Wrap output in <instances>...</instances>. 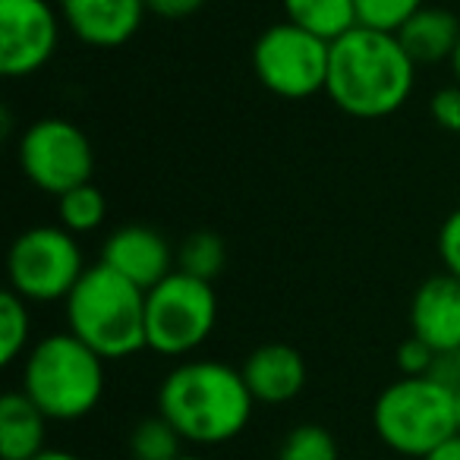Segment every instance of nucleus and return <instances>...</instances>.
I'll list each match as a JSON object with an SVG mask.
<instances>
[{"mask_svg":"<svg viewBox=\"0 0 460 460\" xmlns=\"http://www.w3.org/2000/svg\"><path fill=\"white\" fill-rule=\"evenodd\" d=\"M416 85V64L397 35L357 26L332 45L328 98L359 120L391 117L407 104Z\"/></svg>","mask_w":460,"mask_h":460,"instance_id":"nucleus-1","label":"nucleus"},{"mask_svg":"<svg viewBox=\"0 0 460 460\" xmlns=\"http://www.w3.org/2000/svg\"><path fill=\"white\" fill-rule=\"evenodd\" d=\"M256 397L243 372L217 359L180 363L158 391V413L192 445H224L237 438L252 416Z\"/></svg>","mask_w":460,"mask_h":460,"instance_id":"nucleus-2","label":"nucleus"},{"mask_svg":"<svg viewBox=\"0 0 460 460\" xmlns=\"http://www.w3.org/2000/svg\"><path fill=\"white\" fill-rule=\"evenodd\" d=\"M66 325L102 359H123L148 347L146 290L104 262L85 269L66 296Z\"/></svg>","mask_w":460,"mask_h":460,"instance_id":"nucleus-3","label":"nucleus"},{"mask_svg":"<svg viewBox=\"0 0 460 460\" xmlns=\"http://www.w3.org/2000/svg\"><path fill=\"white\" fill-rule=\"evenodd\" d=\"M22 391L48 420H83L104 394V359L76 334H51L29 350Z\"/></svg>","mask_w":460,"mask_h":460,"instance_id":"nucleus-4","label":"nucleus"},{"mask_svg":"<svg viewBox=\"0 0 460 460\" xmlns=\"http://www.w3.org/2000/svg\"><path fill=\"white\" fill-rule=\"evenodd\" d=\"M376 432L391 451L426 460L441 445L457 438L454 391L435 378H401L378 394L372 410Z\"/></svg>","mask_w":460,"mask_h":460,"instance_id":"nucleus-5","label":"nucleus"},{"mask_svg":"<svg viewBox=\"0 0 460 460\" xmlns=\"http://www.w3.org/2000/svg\"><path fill=\"white\" fill-rule=\"evenodd\" d=\"M217 296L208 281L171 271L146 294V341L161 357H186L211 338Z\"/></svg>","mask_w":460,"mask_h":460,"instance_id":"nucleus-6","label":"nucleus"},{"mask_svg":"<svg viewBox=\"0 0 460 460\" xmlns=\"http://www.w3.org/2000/svg\"><path fill=\"white\" fill-rule=\"evenodd\" d=\"M7 275L10 290H16L26 303L66 300L85 275L76 234L51 224L22 230L10 246Z\"/></svg>","mask_w":460,"mask_h":460,"instance_id":"nucleus-7","label":"nucleus"},{"mask_svg":"<svg viewBox=\"0 0 460 460\" xmlns=\"http://www.w3.org/2000/svg\"><path fill=\"white\" fill-rule=\"evenodd\" d=\"M332 45L294 22H275L252 45V70L278 98H313L325 92Z\"/></svg>","mask_w":460,"mask_h":460,"instance_id":"nucleus-8","label":"nucleus"},{"mask_svg":"<svg viewBox=\"0 0 460 460\" xmlns=\"http://www.w3.org/2000/svg\"><path fill=\"white\" fill-rule=\"evenodd\" d=\"M20 167L48 196H64L83 183H92L95 155L76 123L64 117L35 120L20 139Z\"/></svg>","mask_w":460,"mask_h":460,"instance_id":"nucleus-9","label":"nucleus"},{"mask_svg":"<svg viewBox=\"0 0 460 460\" xmlns=\"http://www.w3.org/2000/svg\"><path fill=\"white\" fill-rule=\"evenodd\" d=\"M60 10L51 0H0V70L7 79L39 73L60 45Z\"/></svg>","mask_w":460,"mask_h":460,"instance_id":"nucleus-10","label":"nucleus"},{"mask_svg":"<svg viewBox=\"0 0 460 460\" xmlns=\"http://www.w3.org/2000/svg\"><path fill=\"white\" fill-rule=\"evenodd\" d=\"M102 262L148 294L173 271V250L148 224H127L104 240Z\"/></svg>","mask_w":460,"mask_h":460,"instance_id":"nucleus-11","label":"nucleus"},{"mask_svg":"<svg viewBox=\"0 0 460 460\" xmlns=\"http://www.w3.org/2000/svg\"><path fill=\"white\" fill-rule=\"evenodd\" d=\"M64 26L89 48H120L139 32L146 0H58Z\"/></svg>","mask_w":460,"mask_h":460,"instance_id":"nucleus-12","label":"nucleus"},{"mask_svg":"<svg viewBox=\"0 0 460 460\" xmlns=\"http://www.w3.org/2000/svg\"><path fill=\"white\" fill-rule=\"evenodd\" d=\"M413 338L426 341L435 353L460 347V278L435 275L420 284L410 303Z\"/></svg>","mask_w":460,"mask_h":460,"instance_id":"nucleus-13","label":"nucleus"},{"mask_svg":"<svg viewBox=\"0 0 460 460\" xmlns=\"http://www.w3.org/2000/svg\"><path fill=\"white\" fill-rule=\"evenodd\" d=\"M243 382L259 403H288L306 388L303 353L290 344H262L246 357Z\"/></svg>","mask_w":460,"mask_h":460,"instance_id":"nucleus-14","label":"nucleus"},{"mask_svg":"<svg viewBox=\"0 0 460 460\" xmlns=\"http://www.w3.org/2000/svg\"><path fill=\"white\" fill-rule=\"evenodd\" d=\"M48 416L35 407L26 391H7L0 397V457L32 460L45 451Z\"/></svg>","mask_w":460,"mask_h":460,"instance_id":"nucleus-15","label":"nucleus"},{"mask_svg":"<svg viewBox=\"0 0 460 460\" xmlns=\"http://www.w3.org/2000/svg\"><path fill=\"white\" fill-rule=\"evenodd\" d=\"M397 41L410 54L413 64H438L451 60L460 41V20L445 7H422L410 16L397 32Z\"/></svg>","mask_w":460,"mask_h":460,"instance_id":"nucleus-16","label":"nucleus"},{"mask_svg":"<svg viewBox=\"0 0 460 460\" xmlns=\"http://www.w3.org/2000/svg\"><path fill=\"white\" fill-rule=\"evenodd\" d=\"M284 13L288 22L306 29L328 45L359 26L357 0H284Z\"/></svg>","mask_w":460,"mask_h":460,"instance_id":"nucleus-17","label":"nucleus"},{"mask_svg":"<svg viewBox=\"0 0 460 460\" xmlns=\"http://www.w3.org/2000/svg\"><path fill=\"white\" fill-rule=\"evenodd\" d=\"M177 262L183 275H192V278H199V281L211 284L224 271V265H227V246H224V240L217 237V234H211V230H196V234H190V237L180 243Z\"/></svg>","mask_w":460,"mask_h":460,"instance_id":"nucleus-18","label":"nucleus"},{"mask_svg":"<svg viewBox=\"0 0 460 460\" xmlns=\"http://www.w3.org/2000/svg\"><path fill=\"white\" fill-rule=\"evenodd\" d=\"M104 215H108V202H104V192L98 190L95 183H83L58 199L60 227H66L70 234H76V237L102 227Z\"/></svg>","mask_w":460,"mask_h":460,"instance_id":"nucleus-19","label":"nucleus"},{"mask_svg":"<svg viewBox=\"0 0 460 460\" xmlns=\"http://www.w3.org/2000/svg\"><path fill=\"white\" fill-rule=\"evenodd\" d=\"M180 441L183 435L164 420V416H146L142 422H136L133 435H129V454L133 460H177Z\"/></svg>","mask_w":460,"mask_h":460,"instance_id":"nucleus-20","label":"nucleus"},{"mask_svg":"<svg viewBox=\"0 0 460 460\" xmlns=\"http://www.w3.org/2000/svg\"><path fill=\"white\" fill-rule=\"evenodd\" d=\"M29 332H32V315L16 290L0 294V363H16L20 353H26Z\"/></svg>","mask_w":460,"mask_h":460,"instance_id":"nucleus-21","label":"nucleus"},{"mask_svg":"<svg viewBox=\"0 0 460 460\" xmlns=\"http://www.w3.org/2000/svg\"><path fill=\"white\" fill-rule=\"evenodd\" d=\"M278 460H338V441L325 426L303 422L281 441Z\"/></svg>","mask_w":460,"mask_h":460,"instance_id":"nucleus-22","label":"nucleus"},{"mask_svg":"<svg viewBox=\"0 0 460 460\" xmlns=\"http://www.w3.org/2000/svg\"><path fill=\"white\" fill-rule=\"evenodd\" d=\"M426 7V0H357L359 26L397 35L401 26Z\"/></svg>","mask_w":460,"mask_h":460,"instance_id":"nucleus-23","label":"nucleus"},{"mask_svg":"<svg viewBox=\"0 0 460 460\" xmlns=\"http://www.w3.org/2000/svg\"><path fill=\"white\" fill-rule=\"evenodd\" d=\"M435 350L420 338H407L397 347V369L403 372V378H422L432 372Z\"/></svg>","mask_w":460,"mask_h":460,"instance_id":"nucleus-24","label":"nucleus"},{"mask_svg":"<svg viewBox=\"0 0 460 460\" xmlns=\"http://www.w3.org/2000/svg\"><path fill=\"white\" fill-rule=\"evenodd\" d=\"M429 108H432V117L441 129H447V133H460V85L457 83L435 92Z\"/></svg>","mask_w":460,"mask_h":460,"instance_id":"nucleus-25","label":"nucleus"},{"mask_svg":"<svg viewBox=\"0 0 460 460\" xmlns=\"http://www.w3.org/2000/svg\"><path fill=\"white\" fill-rule=\"evenodd\" d=\"M438 256L445 262V271L454 278H460V208L451 211L441 224L438 234Z\"/></svg>","mask_w":460,"mask_h":460,"instance_id":"nucleus-26","label":"nucleus"},{"mask_svg":"<svg viewBox=\"0 0 460 460\" xmlns=\"http://www.w3.org/2000/svg\"><path fill=\"white\" fill-rule=\"evenodd\" d=\"M429 378H435L438 385H445V388H451L454 394H457L460 391V347L435 353V363H432Z\"/></svg>","mask_w":460,"mask_h":460,"instance_id":"nucleus-27","label":"nucleus"},{"mask_svg":"<svg viewBox=\"0 0 460 460\" xmlns=\"http://www.w3.org/2000/svg\"><path fill=\"white\" fill-rule=\"evenodd\" d=\"M205 7V0H146V10L161 20H186V16L199 13Z\"/></svg>","mask_w":460,"mask_h":460,"instance_id":"nucleus-28","label":"nucleus"},{"mask_svg":"<svg viewBox=\"0 0 460 460\" xmlns=\"http://www.w3.org/2000/svg\"><path fill=\"white\" fill-rule=\"evenodd\" d=\"M426 460H460V435L447 441V445H441L435 454H429Z\"/></svg>","mask_w":460,"mask_h":460,"instance_id":"nucleus-29","label":"nucleus"},{"mask_svg":"<svg viewBox=\"0 0 460 460\" xmlns=\"http://www.w3.org/2000/svg\"><path fill=\"white\" fill-rule=\"evenodd\" d=\"M32 460H83V457H76V454H70V451H41L39 457H32Z\"/></svg>","mask_w":460,"mask_h":460,"instance_id":"nucleus-30","label":"nucleus"},{"mask_svg":"<svg viewBox=\"0 0 460 460\" xmlns=\"http://www.w3.org/2000/svg\"><path fill=\"white\" fill-rule=\"evenodd\" d=\"M451 66H454V79H457V85H460V41H457V51H454V58H451Z\"/></svg>","mask_w":460,"mask_h":460,"instance_id":"nucleus-31","label":"nucleus"},{"mask_svg":"<svg viewBox=\"0 0 460 460\" xmlns=\"http://www.w3.org/2000/svg\"><path fill=\"white\" fill-rule=\"evenodd\" d=\"M454 403H457V435H460V391L454 394Z\"/></svg>","mask_w":460,"mask_h":460,"instance_id":"nucleus-32","label":"nucleus"},{"mask_svg":"<svg viewBox=\"0 0 460 460\" xmlns=\"http://www.w3.org/2000/svg\"><path fill=\"white\" fill-rule=\"evenodd\" d=\"M177 460H202V457H192V454H183V457H177Z\"/></svg>","mask_w":460,"mask_h":460,"instance_id":"nucleus-33","label":"nucleus"}]
</instances>
